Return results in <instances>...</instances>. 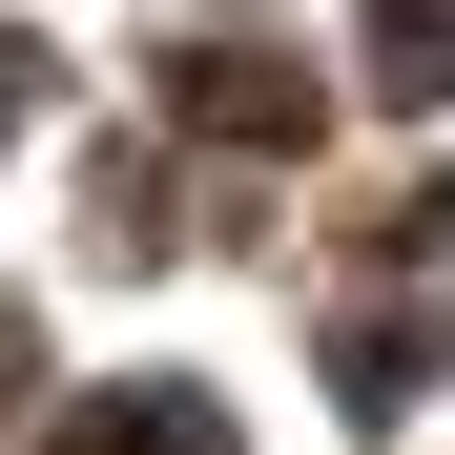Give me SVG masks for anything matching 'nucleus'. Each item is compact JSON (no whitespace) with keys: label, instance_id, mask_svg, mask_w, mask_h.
<instances>
[{"label":"nucleus","instance_id":"obj_1","mask_svg":"<svg viewBox=\"0 0 455 455\" xmlns=\"http://www.w3.org/2000/svg\"><path fill=\"white\" fill-rule=\"evenodd\" d=\"M228 145H269V124H311V84H269V62H207V84H187Z\"/></svg>","mask_w":455,"mask_h":455}]
</instances>
